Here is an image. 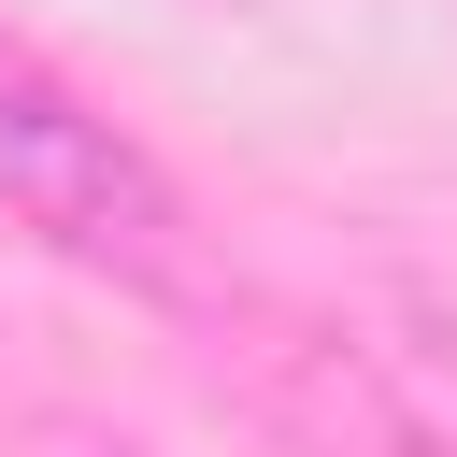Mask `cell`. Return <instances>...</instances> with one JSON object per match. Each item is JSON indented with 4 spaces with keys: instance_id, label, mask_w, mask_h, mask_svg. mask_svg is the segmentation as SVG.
I'll return each instance as SVG.
<instances>
[{
    "instance_id": "1",
    "label": "cell",
    "mask_w": 457,
    "mask_h": 457,
    "mask_svg": "<svg viewBox=\"0 0 457 457\" xmlns=\"http://www.w3.org/2000/svg\"><path fill=\"white\" fill-rule=\"evenodd\" d=\"M0 214L43 228V243L86 257V271H129V286H157V271L186 257L171 171H157L100 100H71L43 57H14V43H0Z\"/></svg>"
},
{
    "instance_id": "2",
    "label": "cell",
    "mask_w": 457,
    "mask_h": 457,
    "mask_svg": "<svg viewBox=\"0 0 457 457\" xmlns=\"http://www.w3.org/2000/svg\"><path fill=\"white\" fill-rule=\"evenodd\" d=\"M0 457H143V443H114V428H29V443H0Z\"/></svg>"
}]
</instances>
